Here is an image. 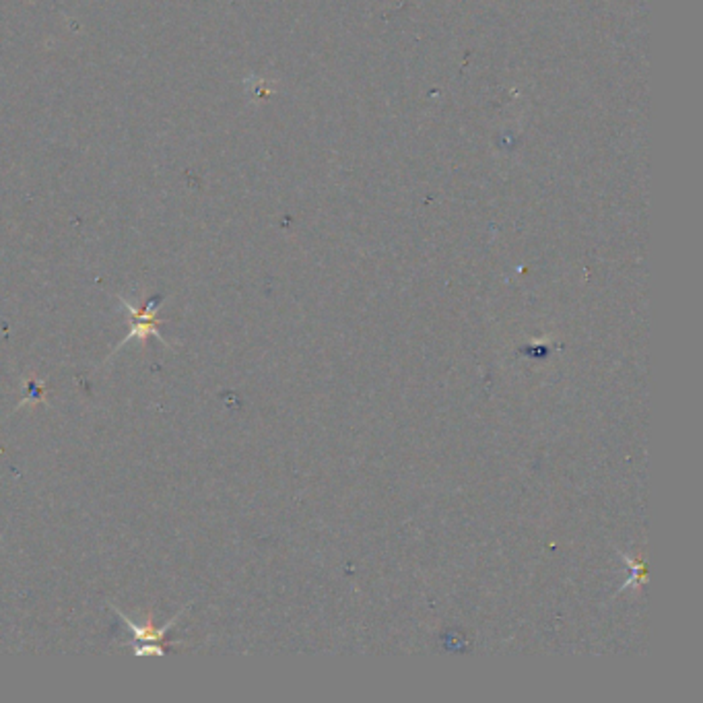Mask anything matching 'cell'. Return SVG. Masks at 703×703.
I'll list each match as a JSON object with an SVG mask.
<instances>
[{"label": "cell", "instance_id": "cell-2", "mask_svg": "<svg viewBox=\"0 0 703 703\" xmlns=\"http://www.w3.org/2000/svg\"><path fill=\"white\" fill-rule=\"evenodd\" d=\"M110 606H112V611L116 612L120 619H122L124 625L128 628V631H130V634L134 636L132 642H126L124 645H132V644H137V642L145 644V645H137V648H132L134 654H137V656H165V648H163V645H159V644L163 642L165 636H168V631L174 628L178 619L184 615V609H182L174 619H170L168 623L162 625V628H155V625H153L151 612H149V621H146L145 625H138L137 621H132V619H128L124 612L120 611V609H116L114 604H110Z\"/></svg>", "mask_w": 703, "mask_h": 703}, {"label": "cell", "instance_id": "cell-1", "mask_svg": "<svg viewBox=\"0 0 703 703\" xmlns=\"http://www.w3.org/2000/svg\"><path fill=\"white\" fill-rule=\"evenodd\" d=\"M118 299L122 302L124 310L128 312V314H130V332H128V335L124 336V341L112 351L110 357H107V361H110L112 355L116 353L118 349H122L124 344H128L130 341H138L140 344H145L146 338H149V336H155L157 341L163 344V347L171 349V344L165 341V338L162 336V332H159V326L163 324L162 320H159V305H162L163 297L149 299V302L145 304V308H138L137 304H130L122 296H118Z\"/></svg>", "mask_w": 703, "mask_h": 703}]
</instances>
